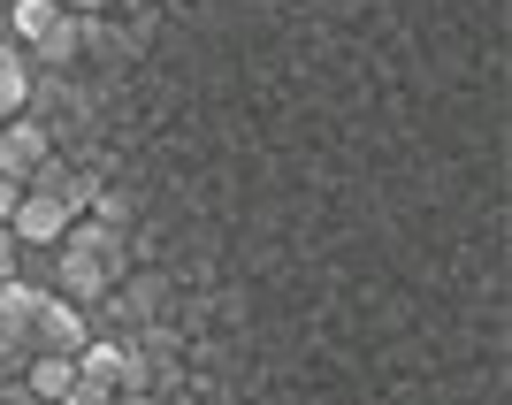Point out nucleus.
I'll use <instances>...</instances> for the list:
<instances>
[{
  "mask_svg": "<svg viewBox=\"0 0 512 405\" xmlns=\"http://www.w3.org/2000/svg\"><path fill=\"white\" fill-rule=\"evenodd\" d=\"M130 276V237L100 230V222H69L62 245H54V299L69 306H107V291Z\"/></svg>",
  "mask_w": 512,
  "mask_h": 405,
  "instance_id": "nucleus-1",
  "label": "nucleus"
},
{
  "mask_svg": "<svg viewBox=\"0 0 512 405\" xmlns=\"http://www.w3.org/2000/svg\"><path fill=\"white\" fill-rule=\"evenodd\" d=\"M69 222H77V207H69L62 192H39V184H23L16 214H8V237H16V245H62Z\"/></svg>",
  "mask_w": 512,
  "mask_h": 405,
  "instance_id": "nucleus-2",
  "label": "nucleus"
},
{
  "mask_svg": "<svg viewBox=\"0 0 512 405\" xmlns=\"http://www.w3.org/2000/svg\"><path fill=\"white\" fill-rule=\"evenodd\" d=\"M46 161H54V130L46 123H31V115L0 123V176H8V184H31Z\"/></svg>",
  "mask_w": 512,
  "mask_h": 405,
  "instance_id": "nucleus-3",
  "label": "nucleus"
},
{
  "mask_svg": "<svg viewBox=\"0 0 512 405\" xmlns=\"http://www.w3.org/2000/svg\"><path fill=\"white\" fill-rule=\"evenodd\" d=\"M85 337H92V314H85V306H69V299H54V291H46L39 321H31V352L77 360V352H85Z\"/></svg>",
  "mask_w": 512,
  "mask_h": 405,
  "instance_id": "nucleus-4",
  "label": "nucleus"
},
{
  "mask_svg": "<svg viewBox=\"0 0 512 405\" xmlns=\"http://www.w3.org/2000/svg\"><path fill=\"white\" fill-rule=\"evenodd\" d=\"M77 54H85V23H77V16L62 8V16L46 23L39 39H31V62H39V69H69Z\"/></svg>",
  "mask_w": 512,
  "mask_h": 405,
  "instance_id": "nucleus-5",
  "label": "nucleus"
},
{
  "mask_svg": "<svg viewBox=\"0 0 512 405\" xmlns=\"http://www.w3.org/2000/svg\"><path fill=\"white\" fill-rule=\"evenodd\" d=\"M77 383H92V390H123V337H85V352H77Z\"/></svg>",
  "mask_w": 512,
  "mask_h": 405,
  "instance_id": "nucleus-6",
  "label": "nucleus"
},
{
  "mask_svg": "<svg viewBox=\"0 0 512 405\" xmlns=\"http://www.w3.org/2000/svg\"><path fill=\"white\" fill-rule=\"evenodd\" d=\"M39 306H46V291L39 283H23V276H8L0 283V329L16 344H31V321H39Z\"/></svg>",
  "mask_w": 512,
  "mask_h": 405,
  "instance_id": "nucleus-7",
  "label": "nucleus"
},
{
  "mask_svg": "<svg viewBox=\"0 0 512 405\" xmlns=\"http://www.w3.org/2000/svg\"><path fill=\"white\" fill-rule=\"evenodd\" d=\"M16 383L31 390V398H46V405H54V398H62L69 383H77V360H54V352H31V360H23V375H16Z\"/></svg>",
  "mask_w": 512,
  "mask_h": 405,
  "instance_id": "nucleus-8",
  "label": "nucleus"
},
{
  "mask_svg": "<svg viewBox=\"0 0 512 405\" xmlns=\"http://www.w3.org/2000/svg\"><path fill=\"white\" fill-rule=\"evenodd\" d=\"M23 100H31V62L0 46V123H16V115H23Z\"/></svg>",
  "mask_w": 512,
  "mask_h": 405,
  "instance_id": "nucleus-9",
  "label": "nucleus"
},
{
  "mask_svg": "<svg viewBox=\"0 0 512 405\" xmlns=\"http://www.w3.org/2000/svg\"><path fill=\"white\" fill-rule=\"evenodd\" d=\"M54 16H62V0H16V8H8V23H16V39H23V46L39 39Z\"/></svg>",
  "mask_w": 512,
  "mask_h": 405,
  "instance_id": "nucleus-10",
  "label": "nucleus"
},
{
  "mask_svg": "<svg viewBox=\"0 0 512 405\" xmlns=\"http://www.w3.org/2000/svg\"><path fill=\"white\" fill-rule=\"evenodd\" d=\"M85 207H92V222H100V230H130V199H123V192H92Z\"/></svg>",
  "mask_w": 512,
  "mask_h": 405,
  "instance_id": "nucleus-11",
  "label": "nucleus"
},
{
  "mask_svg": "<svg viewBox=\"0 0 512 405\" xmlns=\"http://www.w3.org/2000/svg\"><path fill=\"white\" fill-rule=\"evenodd\" d=\"M23 360H31V344H16L8 329H0V383H16V375H23Z\"/></svg>",
  "mask_w": 512,
  "mask_h": 405,
  "instance_id": "nucleus-12",
  "label": "nucleus"
},
{
  "mask_svg": "<svg viewBox=\"0 0 512 405\" xmlns=\"http://www.w3.org/2000/svg\"><path fill=\"white\" fill-rule=\"evenodd\" d=\"M62 8H69L77 23H100V16H107V0H62Z\"/></svg>",
  "mask_w": 512,
  "mask_h": 405,
  "instance_id": "nucleus-13",
  "label": "nucleus"
},
{
  "mask_svg": "<svg viewBox=\"0 0 512 405\" xmlns=\"http://www.w3.org/2000/svg\"><path fill=\"white\" fill-rule=\"evenodd\" d=\"M16 253H23V245H16V237H8V230H0V283L16 276Z\"/></svg>",
  "mask_w": 512,
  "mask_h": 405,
  "instance_id": "nucleus-14",
  "label": "nucleus"
},
{
  "mask_svg": "<svg viewBox=\"0 0 512 405\" xmlns=\"http://www.w3.org/2000/svg\"><path fill=\"white\" fill-rule=\"evenodd\" d=\"M16 199H23V184H8V176H0V230H8V214H16Z\"/></svg>",
  "mask_w": 512,
  "mask_h": 405,
  "instance_id": "nucleus-15",
  "label": "nucleus"
},
{
  "mask_svg": "<svg viewBox=\"0 0 512 405\" xmlns=\"http://www.w3.org/2000/svg\"><path fill=\"white\" fill-rule=\"evenodd\" d=\"M115 405H161L153 390H115Z\"/></svg>",
  "mask_w": 512,
  "mask_h": 405,
  "instance_id": "nucleus-16",
  "label": "nucleus"
},
{
  "mask_svg": "<svg viewBox=\"0 0 512 405\" xmlns=\"http://www.w3.org/2000/svg\"><path fill=\"white\" fill-rule=\"evenodd\" d=\"M0 405H46V398H31V390H0Z\"/></svg>",
  "mask_w": 512,
  "mask_h": 405,
  "instance_id": "nucleus-17",
  "label": "nucleus"
}]
</instances>
